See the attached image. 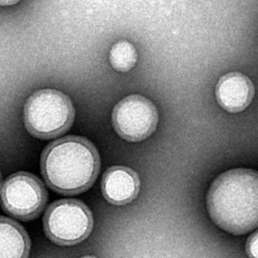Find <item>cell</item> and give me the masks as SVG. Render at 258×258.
<instances>
[{
	"instance_id": "6da1fadb",
	"label": "cell",
	"mask_w": 258,
	"mask_h": 258,
	"mask_svg": "<svg viewBox=\"0 0 258 258\" xmlns=\"http://www.w3.org/2000/svg\"><path fill=\"white\" fill-rule=\"evenodd\" d=\"M256 171L235 169L214 180L207 195V209L213 222L234 235L248 233L257 226Z\"/></svg>"
},
{
	"instance_id": "7a4b0ae2",
	"label": "cell",
	"mask_w": 258,
	"mask_h": 258,
	"mask_svg": "<svg viewBox=\"0 0 258 258\" xmlns=\"http://www.w3.org/2000/svg\"><path fill=\"white\" fill-rule=\"evenodd\" d=\"M41 168L48 185L63 195L84 192L95 181L100 169V156L88 140L68 137L46 147Z\"/></svg>"
},
{
	"instance_id": "3957f363",
	"label": "cell",
	"mask_w": 258,
	"mask_h": 258,
	"mask_svg": "<svg viewBox=\"0 0 258 258\" xmlns=\"http://www.w3.org/2000/svg\"><path fill=\"white\" fill-rule=\"evenodd\" d=\"M29 132L41 139L62 135L73 125L75 108L68 96L54 89H43L30 96L24 108Z\"/></svg>"
},
{
	"instance_id": "277c9868",
	"label": "cell",
	"mask_w": 258,
	"mask_h": 258,
	"mask_svg": "<svg viewBox=\"0 0 258 258\" xmlns=\"http://www.w3.org/2000/svg\"><path fill=\"white\" fill-rule=\"evenodd\" d=\"M43 224L46 234L54 243L73 245L89 236L93 230V218L84 203L76 200H61L48 207Z\"/></svg>"
},
{
	"instance_id": "5b68a950",
	"label": "cell",
	"mask_w": 258,
	"mask_h": 258,
	"mask_svg": "<svg viewBox=\"0 0 258 258\" xmlns=\"http://www.w3.org/2000/svg\"><path fill=\"white\" fill-rule=\"evenodd\" d=\"M47 192L38 177L27 172L9 177L0 190V202L4 211L22 220L38 216L47 201Z\"/></svg>"
},
{
	"instance_id": "8992f818",
	"label": "cell",
	"mask_w": 258,
	"mask_h": 258,
	"mask_svg": "<svg viewBox=\"0 0 258 258\" xmlns=\"http://www.w3.org/2000/svg\"><path fill=\"white\" fill-rule=\"evenodd\" d=\"M159 120L157 108L148 99L133 94L115 106L112 121L115 131L126 141H143L153 134Z\"/></svg>"
},
{
	"instance_id": "52a82bcc",
	"label": "cell",
	"mask_w": 258,
	"mask_h": 258,
	"mask_svg": "<svg viewBox=\"0 0 258 258\" xmlns=\"http://www.w3.org/2000/svg\"><path fill=\"white\" fill-rule=\"evenodd\" d=\"M254 96V86L246 76L239 73L227 74L216 85L219 105L230 113L243 111L250 105Z\"/></svg>"
},
{
	"instance_id": "ba28073f",
	"label": "cell",
	"mask_w": 258,
	"mask_h": 258,
	"mask_svg": "<svg viewBox=\"0 0 258 258\" xmlns=\"http://www.w3.org/2000/svg\"><path fill=\"white\" fill-rule=\"evenodd\" d=\"M140 181L133 170L123 166H115L106 171L101 182V189L110 204L122 206L137 198Z\"/></svg>"
},
{
	"instance_id": "9c48e42d",
	"label": "cell",
	"mask_w": 258,
	"mask_h": 258,
	"mask_svg": "<svg viewBox=\"0 0 258 258\" xmlns=\"http://www.w3.org/2000/svg\"><path fill=\"white\" fill-rule=\"evenodd\" d=\"M30 248L31 242L24 228L0 216V258H27Z\"/></svg>"
},
{
	"instance_id": "30bf717a",
	"label": "cell",
	"mask_w": 258,
	"mask_h": 258,
	"mask_svg": "<svg viewBox=\"0 0 258 258\" xmlns=\"http://www.w3.org/2000/svg\"><path fill=\"white\" fill-rule=\"evenodd\" d=\"M138 54L135 47L126 41L113 45L109 54L112 68L119 72H127L137 63Z\"/></svg>"
},
{
	"instance_id": "8fae6325",
	"label": "cell",
	"mask_w": 258,
	"mask_h": 258,
	"mask_svg": "<svg viewBox=\"0 0 258 258\" xmlns=\"http://www.w3.org/2000/svg\"><path fill=\"white\" fill-rule=\"evenodd\" d=\"M246 253L250 258H257V232L251 235L246 245Z\"/></svg>"
},
{
	"instance_id": "7c38bea8",
	"label": "cell",
	"mask_w": 258,
	"mask_h": 258,
	"mask_svg": "<svg viewBox=\"0 0 258 258\" xmlns=\"http://www.w3.org/2000/svg\"><path fill=\"white\" fill-rule=\"evenodd\" d=\"M16 1H0V6H11L17 3Z\"/></svg>"
},
{
	"instance_id": "4fadbf2b",
	"label": "cell",
	"mask_w": 258,
	"mask_h": 258,
	"mask_svg": "<svg viewBox=\"0 0 258 258\" xmlns=\"http://www.w3.org/2000/svg\"><path fill=\"white\" fill-rule=\"evenodd\" d=\"M1 184H2V174H1V172H0V186H1Z\"/></svg>"
},
{
	"instance_id": "5bb4252c",
	"label": "cell",
	"mask_w": 258,
	"mask_h": 258,
	"mask_svg": "<svg viewBox=\"0 0 258 258\" xmlns=\"http://www.w3.org/2000/svg\"><path fill=\"white\" fill-rule=\"evenodd\" d=\"M82 258H96V257H94V256H85V257H82Z\"/></svg>"
}]
</instances>
